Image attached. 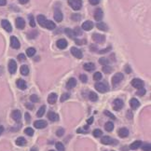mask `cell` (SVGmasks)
<instances>
[{
	"label": "cell",
	"instance_id": "f1b7e54d",
	"mask_svg": "<svg viewBox=\"0 0 151 151\" xmlns=\"http://www.w3.org/2000/svg\"><path fill=\"white\" fill-rule=\"evenodd\" d=\"M45 27H46L47 29L53 30L54 28L56 27V25H55V23H54L53 22H51V21H48V20H47L46 23H45Z\"/></svg>",
	"mask_w": 151,
	"mask_h": 151
},
{
	"label": "cell",
	"instance_id": "f35d334b",
	"mask_svg": "<svg viewBox=\"0 0 151 151\" xmlns=\"http://www.w3.org/2000/svg\"><path fill=\"white\" fill-rule=\"evenodd\" d=\"M92 133H93V136H94V137H100L101 135L103 134L102 131H101V130H99V129L94 130V131H93V132H92Z\"/></svg>",
	"mask_w": 151,
	"mask_h": 151
},
{
	"label": "cell",
	"instance_id": "03108f58",
	"mask_svg": "<svg viewBox=\"0 0 151 151\" xmlns=\"http://www.w3.org/2000/svg\"><path fill=\"white\" fill-rule=\"evenodd\" d=\"M31 151H37V148H36V147H32V148H31Z\"/></svg>",
	"mask_w": 151,
	"mask_h": 151
},
{
	"label": "cell",
	"instance_id": "d6986e66",
	"mask_svg": "<svg viewBox=\"0 0 151 151\" xmlns=\"http://www.w3.org/2000/svg\"><path fill=\"white\" fill-rule=\"evenodd\" d=\"M11 117H12V119L14 120H16V121H19L21 118H22V114H21V111L19 110H14L11 114Z\"/></svg>",
	"mask_w": 151,
	"mask_h": 151
},
{
	"label": "cell",
	"instance_id": "7bdbcfd3",
	"mask_svg": "<svg viewBox=\"0 0 151 151\" xmlns=\"http://www.w3.org/2000/svg\"><path fill=\"white\" fill-rule=\"evenodd\" d=\"M99 62L103 65H107L109 64V61H107L106 58H100L99 59Z\"/></svg>",
	"mask_w": 151,
	"mask_h": 151
},
{
	"label": "cell",
	"instance_id": "6f0895ef",
	"mask_svg": "<svg viewBox=\"0 0 151 151\" xmlns=\"http://www.w3.org/2000/svg\"><path fill=\"white\" fill-rule=\"evenodd\" d=\"M111 49V47H108L107 49H104V51H100V53H105V52H107V51H109Z\"/></svg>",
	"mask_w": 151,
	"mask_h": 151
},
{
	"label": "cell",
	"instance_id": "7c38bea8",
	"mask_svg": "<svg viewBox=\"0 0 151 151\" xmlns=\"http://www.w3.org/2000/svg\"><path fill=\"white\" fill-rule=\"evenodd\" d=\"M103 15H104V13H103V10L102 8H97L96 10H95V13H94V19L95 21H97V22H100L101 20L103 19Z\"/></svg>",
	"mask_w": 151,
	"mask_h": 151
},
{
	"label": "cell",
	"instance_id": "4dcf8cb0",
	"mask_svg": "<svg viewBox=\"0 0 151 151\" xmlns=\"http://www.w3.org/2000/svg\"><path fill=\"white\" fill-rule=\"evenodd\" d=\"M101 142L104 145H109L112 142V139H111L109 136H103V138L101 139Z\"/></svg>",
	"mask_w": 151,
	"mask_h": 151
},
{
	"label": "cell",
	"instance_id": "d590c367",
	"mask_svg": "<svg viewBox=\"0 0 151 151\" xmlns=\"http://www.w3.org/2000/svg\"><path fill=\"white\" fill-rule=\"evenodd\" d=\"M65 34L67 35L68 37H70V38H73V36L75 35H74L73 30H71L70 28H66V29H65Z\"/></svg>",
	"mask_w": 151,
	"mask_h": 151
},
{
	"label": "cell",
	"instance_id": "91938a15",
	"mask_svg": "<svg viewBox=\"0 0 151 151\" xmlns=\"http://www.w3.org/2000/svg\"><path fill=\"white\" fill-rule=\"evenodd\" d=\"M25 119H26L27 121H29L30 119H31V118H30V115L28 113H25Z\"/></svg>",
	"mask_w": 151,
	"mask_h": 151
},
{
	"label": "cell",
	"instance_id": "680465c9",
	"mask_svg": "<svg viewBox=\"0 0 151 151\" xmlns=\"http://www.w3.org/2000/svg\"><path fill=\"white\" fill-rule=\"evenodd\" d=\"M7 4V0H0V6H5Z\"/></svg>",
	"mask_w": 151,
	"mask_h": 151
},
{
	"label": "cell",
	"instance_id": "ffe728a7",
	"mask_svg": "<svg viewBox=\"0 0 151 151\" xmlns=\"http://www.w3.org/2000/svg\"><path fill=\"white\" fill-rule=\"evenodd\" d=\"M36 21H37V22L40 24V26L45 27V23H46V22H47V19L44 15H38L37 18H36Z\"/></svg>",
	"mask_w": 151,
	"mask_h": 151
},
{
	"label": "cell",
	"instance_id": "603a6c76",
	"mask_svg": "<svg viewBox=\"0 0 151 151\" xmlns=\"http://www.w3.org/2000/svg\"><path fill=\"white\" fill-rule=\"evenodd\" d=\"M119 135L121 138L127 137V136L129 135V131H128V129H126V128H120V129L119 130Z\"/></svg>",
	"mask_w": 151,
	"mask_h": 151
},
{
	"label": "cell",
	"instance_id": "94428289",
	"mask_svg": "<svg viewBox=\"0 0 151 151\" xmlns=\"http://www.w3.org/2000/svg\"><path fill=\"white\" fill-rule=\"evenodd\" d=\"M28 1H29V0H19V2L21 3V4H26Z\"/></svg>",
	"mask_w": 151,
	"mask_h": 151
},
{
	"label": "cell",
	"instance_id": "9f6ffc18",
	"mask_svg": "<svg viewBox=\"0 0 151 151\" xmlns=\"http://www.w3.org/2000/svg\"><path fill=\"white\" fill-rule=\"evenodd\" d=\"M92 122H93V117H91V118L87 120V123H88V125H91V124H92Z\"/></svg>",
	"mask_w": 151,
	"mask_h": 151
},
{
	"label": "cell",
	"instance_id": "f546056e",
	"mask_svg": "<svg viewBox=\"0 0 151 151\" xmlns=\"http://www.w3.org/2000/svg\"><path fill=\"white\" fill-rule=\"evenodd\" d=\"M21 74L22 76H26L29 74V67L27 65H22L21 66Z\"/></svg>",
	"mask_w": 151,
	"mask_h": 151
},
{
	"label": "cell",
	"instance_id": "5b68a950",
	"mask_svg": "<svg viewBox=\"0 0 151 151\" xmlns=\"http://www.w3.org/2000/svg\"><path fill=\"white\" fill-rule=\"evenodd\" d=\"M92 39H93L95 42H97V43H104L105 40V35H101V34L95 33V34L92 35Z\"/></svg>",
	"mask_w": 151,
	"mask_h": 151
},
{
	"label": "cell",
	"instance_id": "74e56055",
	"mask_svg": "<svg viewBox=\"0 0 151 151\" xmlns=\"http://www.w3.org/2000/svg\"><path fill=\"white\" fill-rule=\"evenodd\" d=\"M55 146H56V148H57V150L58 151H65V146H64V145H62L61 142L56 143Z\"/></svg>",
	"mask_w": 151,
	"mask_h": 151
},
{
	"label": "cell",
	"instance_id": "ee69618b",
	"mask_svg": "<svg viewBox=\"0 0 151 151\" xmlns=\"http://www.w3.org/2000/svg\"><path fill=\"white\" fill-rule=\"evenodd\" d=\"M69 97H70V93H68V92L64 93V94L62 95V97H61V102H65V101L67 100Z\"/></svg>",
	"mask_w": 151,
	"mask_h": 151
},
{
	"label": "cell",
	"instance_id": "7dc6e473",
	"mask_svg": "<svg viewBox=\"0 0 151 151\" xmlns=\"http://www.w3.org/2000/svg\"><path fill=\"white\" fill-rule=\"evenodd\" d=\"M30 100L32 101L33 103H37L38 101H39V99H38V97L36 96V95L33 94V95H31V97H30Z\"/></svg>",
	"mask_w": 151,
	"mask_h": 151
},
{
	"label": "cell",
	"instance_id": "ba28073f",
	"mask_svg": "<svg viewBox=\"0 0 151 151\" xmlns=\"http://www.w3.org/2000/svg\"><path fill=\"white\" fill-rule=\"evenodd\" d=\"M17 70V64L14 60H10L8 62V71L10 74H15Z\"/></svg>",
	"mask_w": 151,
	"mask_h": 151
},
{
	"label": "cell",
	"instance_id": "816d5d0a",
	"mask_svg": "<svg viewBox=\"0 0 151 151\" xmlns=\"http://www.w3.org/2000/svg\"><path fill=\"white\" fill-rule=\"evenodd\" d=\"M25 59H26V57H25L24 54L21 53V54H19V55H18V60H19V61H21V62H23V61H25Z\"/></svg>",
	"mask_w": 151,
	"mask_h": 151
},
{
	"label": "cell",
	"instance_id": "11a10c76",
	"mask_svg": "<svg viewBox=\"0 0 151 151\" xmlns=\"http://www.w3.org/2000/svg\"><path fill=\"white\" fill-rule=\"evenodd\" d=\"M72 19H73L74 21H78V20H80V15H78V14L72 15Z\"/></svg>",
	"mask_w": 151,
	"mask_h": 151
},
{
	"label": "cell",
	"instance_id": "be15d7a7",
	"mask_svg": "<svg viewBox=\"0 0 151 151\" xmlns=\"http://www.w3.org/2000/svg\"><path fill=\"white\" fill-rule=\"evenodd\" d=\"M3 131H4V127L0 125V135H1V133L3 132Z\"/></svg>",
	"mask_w": 151,
	"mask_h": 151
},
{
	"label": "cell",
	"instance_id": "6da1fadb",
	"mask_svg": "<svg viewBox=\"0 0 151 151\" xmlns=\"http://www.w3.org/2000/svg\"><path fill=\"white\" fill-rule=\"evenodd\" d=\"M68 4L75 10H79L82 7V1L81 0H68Z\"/></svg>",
	"mask_w": 151,
	"mask_h": 151
},
{
	"label": "cell",
	"instance_id": "bcb514c9",
	"mask_svg": "<svg viewBox=\"0 0 151 151\" xmlns=\"http://www.w3.org/2000/svg\"><path fill=\"white\" fill-rule=\"evenodd\" d=\"M73 32H74V35H82L81 29L79 28V27H76L75 30H74Z\"/></svg>",
	"mask_w": 151,
	"mask_h": 151
},
{
	"label": "cell",
	"instance_id": "003e7915",
	"mask_svg": "<svg viewBox=\"0 0 151 151\" xmlns=\"http://www.w3.org/2000/svg\"><path fill=\"white\" fill-rule=\"evenodd\" d=\"M49 151H54V150H49Z\"/></svg>",
	"mask_w": 151,
	"mask_h": 151
},
{
	"label": "cell",
	"instance_id": "8d00e7d4",
	"mask_svg": "<svg viewBox=\"0 0 151 151\" xmlns=\"http://www.w3.org/2000/svg\"><path fill=\"white\" fill-rule=\"evenodd\" d=\"M24 133L27 135H29V136H33V135H34V130H33L32 128L28 127V128H26V129L24 130Z\"/></svg>",
	"mask_w": 151,
	"mask_h": 151
},
{
	"label": "cell",
	"instance_id": "f5cc1de1",
	"mask_svg": "<svg viewBox=\"0 0 151 151\" xmlns=\"http://www.w3.org/2000/svg\"><path fill=\"white\" fill-rule=\"evenodd\" d=\"M30 25H31L32 27H35V20H34V17H33V16H30Z\"/></svg>",
	"mask_w": 151,
	"mask_h": 151
},
{
	"label": "cell",
	"instance_id": "e575fe53",
	"mask_svg": "<svg viewBox=\"0 0 151 151\" xmlns=\"http://www.w3.org/2000/svg\"><path fill=\"white\" fill-rule=\"evenodd\" d=\"M35 53V49L34 48H29L26 49V55L28 57H33Z\"/></svg>",
	"mask_w": 151,
	"mask_h": 151
},
{
	"label": "cell",
	"instance_id": "ac0fdd59",
	"mask_svg": "<svg viewBox=\"0 0 151 151\" xmlns=\"http://www.w3.org/2000/svg\"><path fill=\"white\" fill-rule=\"evenodd\" d=\"M16 84H17V87L21 90H25L27 88V85H26V82H25L23 79H18L16 81Z\"/></svg>",
	"mask_w": 151,
	"mask_h": 151
},
{
	"label": "cell",
	"instance_id": "681fc988",
	"mask_svg": "<svg viewBox=\"0 0 151 151\" xmlns=\"http://www.w3.org/2000/svg\"><path fill=\"white\" fill-rule=\"evenodd\" d=\"M79 79H80V81H82L83 83H86L87 80H88V78H87L86 75H80L79 76Z\"/></svg>",
	"mask_w": 151,
	"mask_h": 151
},
{
	"label": "cell",
	"instance_id": "484cf974",
	"mask_svg": "<svg viewBox=\"0 0 151 151\" xmlns=\"http://www.w3.org/2000/svg\"><path fill=\"white\" fill-rule=\"evenodd\" d=\"M83 68L85 69L86 71H92L93 69L95 68V65L94 64H92V62H88V64H85L83 65Z\"/></svg>",
	"mask_w": 151,
	"mask_h": 151
},
{
	"label": "cell",
	"instance_id": "30bf717a",
	"mask_svg": "<svg viewBox=\"0 0 151 151\" xmlns=\"http://www.w3.org/2000/svg\"><path fill=\"white\" fill-rule=\"evenodd\" d=\"M48 123H47L46 120H36V121L34 122V126L36 128V129H43L45 127H47Z\"/></svg>",
	"mask_w": 151,
	"mask_h": 151
},
{
	"label": "cell",
	"instance_id": "9c48e42d",
	"mask_svg": "<svg viewBox=\"0 0 151 151\" xmlns=\"http://www.w3.org/2000/svg\"><path fill=\"white\" fill-rule=\"evenodd\" d=\"M1 25L4 29L7 31V32H11L12 31V26H11L10 22H8V20H2V22H1Z\"/></svg>",
	"mask_w": 151,
	"mask_h": 151
},
{
	"label": "cell",
	"instance_id": "4fadbf2b",
	"mask_svg": "<svg viewBox=\"0 0 151 151\" xmlns=\"http://www.w3.org/2000/svg\"><path fill=\"white\" fill-rule=\"evenodd\" d=\"M25 26V22L24 20L19 17V18H17L16 19V27L18 29H23Z\"/></svg>",
	"mask_w": 151,
	"mask_h": 151
},
{
	"label": "cell",
	"instance_id": "277c9868",
	"mask_svg": "<svg viewBox=\"0 0 151 151\" xmlns=\"http://www.w3.org/2000/svg\"><path fill=\"white\" fill-rule=\"evenodd\" d=\"M123 74L121 73H117L115 76H113V78H112V84H113V86L115 87L117 84H119L120 81L123 79Z\"/></svg>",
	"mask_w": 151,
	"mask_h": 151
},
{
	"label": "cell",
	"instance_id": "836d02e7",
	"mask_svg": "<svg viewBox=\"0 0 151 151\" xmlns=\"http://www.w3.org/2000/svg\"><path fill=\"white\" fill-rule=\"evenodd\" d=\"M89 98H90V100L92 101V102H96V101L98 100V95L96 94L95 92H90Z\"/></svg>",
	"mask_w": 151,
	"mask_h": 151
},
{
	"label": "cell",
	"instance_id": "f6af8a7d",
	"mask_svg": "<svg viewBox=\"0 0 151 151\" xmlns=\"http://www.w3.org/2000/svg\"><path fill=\"white\" fill-rule=\"evenodd\" d=\"M64 133H65V129H64V128H60V129H58V131L56 132L57 136H59V137L62 136V135H64Z\"/></svg>",
	"mask_w": 151,
	"mask_h": 151
},
{
	"label": "cell",
	"instance_id": "f907efd6",
	"mask_svg": "<svg viewBox=\"0 0 151 151\" xmlns=\"http://www.w3.org/2000/svg\"><path fill=\"white\" fill-rule=\"evenodd\" d=\"M146 90L142 88V89H139V91H138V92H136V94H137V95H140V96H143V95L145 94V93H146Z\"/></svg>",
	"mask_w": 151,
	"mask_h": 151
},
{
	"label": "cell",
	"instance_id": "d4e9b609",
	"mask_svg": "<svg viewBox=\"0 0 151 151\" xmlns=\"http://www.w3.org/2000/svg\"><path fill=\"white\" fill-rule=\"evenodd\" d=\"M16 145L19 146H23L26 145V140L24 137H18L16 139Z\"/></svg>",
	"mask_w": 151,
	"mask_h": 151
},
{
	"label": "cell",
	"instance_id": "ab89813d",
	"mask_svg": "<svg viewBox=\"0 0 151 151\" xmlns=\"http://www.w3.org/2000/svg\"><path fill=\"white\" fill-rule=\"evenodd\" d=\"M102 77L103 76L100 72H96V73L93 75V79L96 80V81H98V80H100V79H102Z\"/></svg>",
	"mask_w": 151,
	"mask_h": 151
},
{
	"label": "cell",
	"instance_id": "7402d4cb",
	"mask_svg": "<svg viewBox=\"0 0 151 151\" xmlns=\"http://www.w3.org/2000/svg\"><path fill=\"white\" fill-rule=\"evenodd\" d=\"M48 118H49V120L51 121H57L59 119V116L57 115L56 113H54L52 111H49V114H48Z\"/></svg>",
	"mask_w": 151,
	"mask_h": 151
},
{
	"label": "cell",
	"instance_id": "d6a6232c",
	"mask_svg": "<svg viewBox=\"0 0 151 151\" xmlns=\"http://www.w3.org/2000/svg\"><path fill=\"white\" fill-rule=\"evenodd\" d=\"M45 111H46V105H42L39 109H38L37 111V114H36V116L38 117V118H41V117L43 116L44 113H45Z\"/></svg>",
	"mask_w": 151,
	"mask_h": 151
},
{
	"label": "cell",
	"instance_id": "6125c7cd",
	"mask_svg": "<svg viewBox=\"0 0 151 151\" xmlns=\"http://www.w3.org/2000/svg\"><path fill=\"white\" fill-rule=\"evenodd\" d=\"M126 71H127V73H131V69H130L129 65H127L126 66Z\"/></svg>",
	"mask_w": 151,
	"mask_h": 151
},
{
	"label": "cell",
	"instance_id": "44dd1931",
	"mask_svg": "<svg viewBox=\"0 0 151 151\" xmlns=\"http://www.w3.org/2000/svg\"><path fill=\"white\" fill-rule=\"evenodd\" d=\"M130 105H131V107L132 109H137L139 107V105H140V103L137 99H135V98H132V100L130 101Z\"/></svg>",
	"mask_w": 151,
	"mask_h": 151
},
{
	"label": "cell",
	"instance_id": "60d3db41",
	"mask_svg": "<svg viewBox=\"0 0 151 151\" xmlns=\"http://www.w3.org/2000/svg\"><path fill=\"white\" fill-rule=\"evenodd\" d=\"M103 72L105 74H109L112 72V68L109 67V66H107V65H105L104 67H103Z\"/></svg>",
	"mask_w": 151,
	"mask_h": 151
},
{
	"label": "cell",
	"instance_id": "1f68e13d",
	"mask_svg": "<svg viewBox=\"0 0 151 151\" xmlns=\"http://www.w3.org/2000/svg\"><path fill=\"white\" fill-rule=\"evenodd\" d=\"M105 130L107 131V132H112L114 129V124H113V122H111V121H108L105 123Z\"/></svg>",
	"mask_w": 151,
	"mask_h": 151
},
{
	"label": "cell",
	"instance_id": "7a4b0ae2",
	"mask_svg": "<svg viewBox=\"0 0 151 151\" xmlns=\"http://www.w3.org/2000/svg\"><path fill=\"white\" fill-rule=\"evenodd\" d=\"M95 89L97 90L99 92L105 93V92H106L108 91V86L105 83L98 82V83H95Z\"/></svg>",
	"mask_w": 151,
	"mask_h": 151
},
{
	"label": "cell",
	"instance_id": "9a60e30c",
	"mask_svg": "<svg viewBox=\"0 0 151 151\" xmlns=\"http://www.w3.org/2000/svg\"><path fill=\"white\" fill-rule=\"evenodd\" d=\"M93 26H94L93 22H91V21H86V22L82 24V29L86 30V31H89V30H92V28H93Z\"/></svg>",
	"mask_w": 151,
	"mask_h": 151
},
{
	"label": "cell",
	"instance_id": "52a82bcc",
	"mask_svg": "<svg viewBox=\"0 0 151 151\" xmlns=\"http://www.w3.org/2000/svg\"><path fill=\"white\" fill-rule=\"evenodd\" d=\"M71 53H72V55H74L76 58H78V59H81V58L83 57L82 51H81L80 49H78V48H75V47L71 48Z\"/></svg>",
	"mask_w": 151,
	"mask_h": 151
},
{
	"label": "cell",
	"instance_id": "5bb4252c",
	"mask_svg": "<svg viewBox=\"0 0 151 151\" xmlns=\"http://www.w3.org/2000/svg\"><path fill=\"white\" fill-rule=\"evenodd\" d=\"M56 45H57V47H58L59 49H65V48L67 47V41L65 40V39H64V38H62V39H59V40L57 41Z\"/></svg>",
	"mask_w": 151,
	"mask_h": 151
},
{
	"label": "cell",
	"instance_id": "4316f807",
	"mask_svg": "<svg viewBox=\"0 0 151 151\" xmlns=\"http://www.w3.org/2000/svg\"><path fill=\"white\" fill-rule=\"evenodd\" d=\"M141 145H142V142H141V141H139V140H137V141H135V142H133V143H132V145L130 146V148L132 149V150H134V149L139 148Z\"/></svg>",
	"mask_w": 151,
	"mask_h": 151
},
{
	"label": "cell",
	"instance_id": "3957f363",
	"mask_svg": "<svg viewBox=\"0 0 151 151\" xmlns=\"http://www.w3.org/2000/svg\"><path fill=\"white\" fill-rule=\"evenodd\" d=\"M132 86L135 89H142L144 87V81L139 79V78H134L132 80Z\"/></svg>",
	"mask_w": 151,
	"mask_h": 151
},
{
	"label": "cell",
	"instance_id": "8fae6325",
	"mask_svg": "<svg viewBox=\"0 0 151 151\" xmlns=\"http://www.w3.org/2000/svg\"><path fill=\"white\" fill-rule=\"evenodd\" d=\"M10 45L13 49H19L20 48V41L16 36H11L10 37Z\"/></svg>",
	"mask_w": 151,
	"mask_h": 151
},
{
	"label": "cell",
	"instance_id": "cb8c5ba5",
	"mask_svg": "<svg viewBox=\"0 0 151 151\" xmlns=\"http://www.w3.org/2000/svg\"><path fill=\"white\" fill-rule=\"evenodd\" d=\"M57 101V94L56 93H51V94L49 95V97H48V102H49V104H51V105H53V104H55Z\"/></svg>",
	"mask_w": 151,
	"mask_h": 151
},
{
	"label": "cell",
	"instance_id": "db71d44e",
	"mask_svg": "<svg viewBox=\"0 0 151 151\" xmlns=\"http://www.w3.org/2000/svg\"><path fill=\"white\" fill-rule=\"evenodd\" d=\"M89 2L92 4V5L95 6V5H98L99 3H100V0H89Z\"/></svg>",
	"mask_w": 151,
	"mask_h": 151
},
{
	"label": "cell",
	"instance_id": "e7e4bbea",
	"mask_svg": "<svg viewBox=\"0 0 151 151\" xmlns=\"http://www.w3.org/2000/svg\"><path fill=\"white\" fill-rule=\"evenodd\" d=\"M26 107H27V108H29V109H32V108H33V105H28V104H27V105H26Z\"/></svg>",
	"mask_w": 151,
	"mask_h": 151
},
{
	"label": "cell",
	"instance_id": "c3c4849f",
	"mask_svg": "<svg viewBox=\"0 0 151 151\" xmlns=\"http://www.w3.org/2000/svg\"><path fill=\"white\" fill-rule=\"evenodd\" d=\"M105 116L109 117V118H111L112 119H116V117L114 116L113 114L110 113V112H109V111H107V110H105Z\"/></svg>",
	"mask_w": 151,
	"mask_h": 151
},
{
	"label": "cell",
	"instance_id": "e0dca14e",
	"mask_svg": "<svg viewBox=\"0 0 151 151\" xmlns=\"http://www.w3.org/2000/svg\"><path fill=\"white\" fill-rule=\"evenodd\" d=\"M76 85H77V80H76V78H72L67 81V83H66V88H67L68 90H71V89H73V88H75Z\"/></svg>",
	"mask_w": 151,
	"mask_h": 151
},
{
	"label": "cell",
	"instance_id": "8992f818",
	"mask_svg": "<svg viewBox=\"0 0 151 151\" xmlns=\"http://www.w3.org/2000/svg\"><path fill=\"white\" fill-rule=\"evenodd\" d=\"M113 108H114V110H116V111H119L120 110L122 107H123V101L120 100V99H116V100L114 101L113 103Z\"/></svg>",
	"mask_w": 151,
	"mask_h": 151
},
{
	"label": "cell",
	"instance_id": "2e32d148",
	"mask_svg": "<svg viewBox=\"0 0 151 151\" xmlns=\"http://www.w3.org/2000/svg\"><path fill=\"white\" fill-rule=\"evenodd\" d=\"M54 20H55L56 22H62V13L61 12V10H60V9H55V11H54Z\"/></svg>",
	"mask_w": 151,
	"mask_h": 151
},
{
	"label": "cell",
	"instance_id": "83f0119b",
	"mask_svg": "<svg viewBox=\"0 0 151 151\" xmlns=\"http://www.w3.org/2000/svg\"><path fill=\"white\" fill-rule=\"evenodd\" d=\"M96 26H97L98 29L102 30V31H107L108 30V26L106 25V23H105V22H99L97 24H96Z\"/></svg>",
	"mask_w": 151,
	"mask_h": 151
},
{
	"label": "cell",
	"instance_id": "b9f144b4",
	"mask_svg": "<svg viewBox=\"0 0 151 151\" xmlns=\"http://www.w3.org/2000/svg\"><path fill=\"white\" fill-rule=\"evenodd\" d=\"M142 149H143L144 151H150L151 150V145L149 143L145 144V145L142 146Z\"/></svg>",
	"mask_w": 151,
	"mask_h": 151
}]
</instances>
